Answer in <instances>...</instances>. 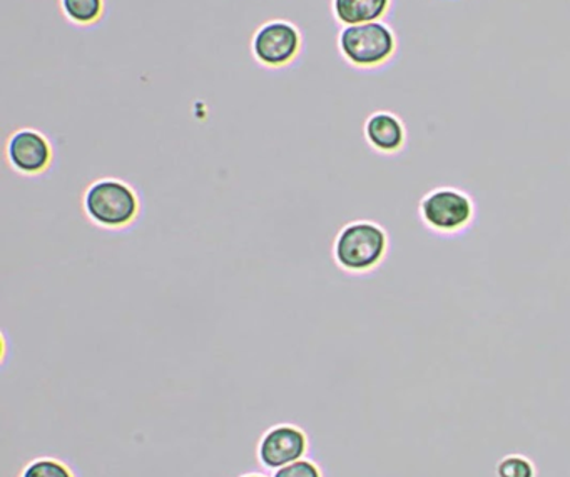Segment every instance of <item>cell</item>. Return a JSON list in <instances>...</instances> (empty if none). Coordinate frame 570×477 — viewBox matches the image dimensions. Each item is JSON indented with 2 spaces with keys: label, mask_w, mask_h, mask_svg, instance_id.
<instances>
[{
  "label": "cell",
  "mask_w": 570,
  "mask_h": 477,
  "mask_svg": "<svg viewBox=\"0 0 570 477\" xmlns=\"http://www.w3.org/2000/svg\"><path fill=\"white\" fill-rule=\"evenodd\" d=\"M83 208L87 219L98 228L122 231L140 218L141 198L124 179L101 177L87 186Z\"/></svg>",
  "instance_id": "obj_1"
},
{
  "label": "cell",
  "mask_w": 570,
  "mask_h": 477,
  "mask_svg": "<svg viewBox=\"0 0 570 477\" xmlns=\"http://www.w3.org/2000/svg\"><path fill=\"white\" fill-rule=\"evenodd\" d=\"M390 237L383 225L373 221L344 224L333 241L335 264L348 274H369L379 269L388 256Z\"/></svg>",
  "instance_id": "obj_2"
},
{
  "label": "cell",
  "mask_w": 570,
  "mask_h": 477,
  "mask_svg": "<svg viewBox=\"0 0 570 477\" xmlns=\"http://www.w3.org/2000/svg\"><path fill=\"white\" fill-rule=\"evenodd\" d=\"M418 212L425 228L435 234L456 235L475 221L476 206L457 187H437L424 196Z\"/></svg>",
  "instance_id": "obj_3"
},
{
  "label": "cell",
  "mask_w": 570,
  "mask_h": 477,
  "mask_svg": "<svg viewBox=\"0 0 570 477\" xmlns=\"http://www.w3.org/2000/svg\"><path fill=\"white\" fill-rule=\"evenodd\" d=\"M338 45H340L341 57L350 66L359 69L380 66L395 51L392 32L380 22L347 25L341 29Z\"/></svg>",
  "instance_id": "obj_4"
},
{
  "label": "cell",
  "mask_w": 570,
  "mask_h": 477,
  "mask_svg": "<svg viewBox=\"0 0 570 477\" xmlns=\"http://www.w3.org/2000/svg\"><path fill=\"white\" fill-rule=\"evenodd\" d=\"M6 160L19 176H44L56 163V149L44 132L22 127L9 134L6 141Z\"/></svg>",
  "instance_id": "obj_5"
},
{
  "label": "cell",
  "mask_w": 570,
  "mask_h": 477,
  "mask_svg": "<svg viewBox=\"0 0 570 477\" xmlns=\"http://www.w3.org/2000/svg\"><path fill=\"white\" fill-rule=\"evenodd\" d=\"M253 56L261 66L279 69L298 57L302 37L288 22H270L253 38Z\"/></svg>",
  "instance_id": "obj_6"
},
{
  "label": "cell",
  "mask_w": 570,
  "mask_h": 477,
  "mask_svg": "<svg viewBox=\"0 0 570 477\" xmlns=\"http://www.w3.org/2000/svg\"><path fill=\"white\" fill-rule=\"evenodd\" d=\"M308 451V437L298 425L278 424L268 429L261 437L257 457L268 469H279L295 461L303 459Z\"/></svg>",
  "instance_id": "obj_7"
},
{
  "label": "cell",
  "mask_w": 570,
  "mask_h": 477,
  "mask_svg": "<svg viewBox=\"0 0 570 477\" xmlns=\"http://www.w3.org/2000/svg\"><path fill=\"white\" fill-rule=\"evenodd\" d=\"M366 142L372 149L382 154L398 153L404 147L405 129L401 119L390 112H375L366 119L365 127Z\"/></svg>",
  "instance_id": "obj_8"
},
{
  "label": "cell",
  "mask_w": 570,
  "mask_h": 477,
  "mask_svg": "<svg viewBox=\"0 0 570 477\" xmlns=\"http://www.w3.org/2000/svg\"><path fill=\"white\" fill-rule=\"evenodd\" d=\"M388 0H335L333 9L338 21L344 25L375 22L385 14Z\"/></svg>",
  "instance_id": "obj_9"
},
{
  "label": "cell",
  "mask_w": 570,
  "mask_h": 477,
  "mask_svg": "<svg viewBox=\"0 0 570 477\" xmlns=\"http://www.w3.org/2000/svg\"><path fill=\"white\" fill-rule=\"evenodd\" d=\"M64 14L77 24H92L101 18L105 0H61Z\"/></svg>",
  "instance_id": "obj_10"
},
{
  "label": "cell",
  "mask_w": 570,
  "mask_h": 477,
  "mask_svg": "<svg viewBox=\"0 0 570 477\" xmlns=\"http://www.w3.org/2000/svg\"><path fill=\"white\" fill-rule=\"evenodd\" d=\"M22 477H74L69 467L53 457H41L28 464Z\"/></svg>",
  "instance_id": "obj_11"
},
{
  "label": "cell",
  "mask_w": 570,
  "mask_h": 477,
  "mask_svg": "<svg viewBox=\"0 0 570 477\" xmlns=\"http://www.w3.org/2000/svg\"><path fill=\"white\" fill-rule=\"evenodd\" d=\"M273 477H321V470L310 459H298L276 469Z\"/></svg>",
  "instance_id": "obj_12"
},
{
  "label": "cell",
  "mask_w": 570,
  "mask_h": 477,
  "mask_svg": "<svg viewBox=\"0 0 570 477\" xmlns=\"http://www.w3.org/2000/svg\"><path fill=\"white\" fill-rule=\"evenodd\" d=\"M533 466L522 457H508L498 466V477H533Z\"/></svg>",
  "instance_id": "obj_13"
},
{
  "label": "cell",
  "mask_w": 570,
  "mask_h": 477,
  "mask_svg": "<svg viewBox=\"0 0 570 477\" xmlns=\"http://www.w3.org/2000/svg\"><path fill=\"white\" fill-rule=\"evenodd\" d=\"M243 477H266V476H263V474H246V476H243Z\"/></svg>",
  "instance_id": "obj_14"
}]
</instances>
